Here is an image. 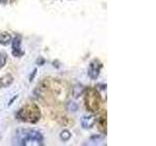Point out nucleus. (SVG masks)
<instances>
[{
    "label": "nucleus",
    "instance_id": "1",
    "mask_svg": "<svg viewBox=\"0 0 156 146\" xmlns=\"http://www.w3.org/2000/svg\"><path fill=\"white\" fill-rule=\"evenodd\" d=\"M13 144L16 145H43V135L40 131L30 129L18 130L15 134Z\"/></svg>",
    "mask_w": 156,
    "mask_h": 146
},
{
    "label": "nucleus",
    "instance_id": "2",
    "mask_svg": "<svg viewBox=\"0 0 156 146\" xmlns=\"http://www.w3.org/2000/svg\"><path fill=\"white\" fill-rule=\"evenodd\" d=\"M16 118L23 123L36 124L41 118V110L37 104L28 103L17 112Z\"/></svg>",
    "mask_w": 156,
    "mask_h": 146
},
{
    "label": "nucleus",
    "instance_id": "3",
    "mask_svg": "<svg viewBox=\"0 0 156 146\" xmlns=\"http://www.w3.org/2000/svg\"><path fill=\"white\" fill-rule=\"evenodd\" d=\"M84 101L87 110L95 113L100 110L102 103V99L100 92L96 88L88 87L84 90Z\"/></svg>",
    "mask_w": 156,
    "mask_h": 146
},
{
    "label": "nucleus",
    "instance_id": "4",
    "mask_svg": "<svg viewBox=\"0 0 156 146\" xmlns=\"http://www.w3.org/2000/svg\"><path fill=\"white\" fill-rule=\"evenodd\" d=\"M102 67H104V64L98 58H95L90 62L89 67H88V76L91 80H97L99 78Z\"/></svg>",
    "mask_w": 156,
    "mask_h": 146
},
{
    "label": "nucleus",
    "instance_id": "5",
    "mask_svg": "<svg viewBox=\"0 0 156 146\" xmlns=\"http://www.w3.org/2000/svg\"><path fill=\"white\" fill-rule=\"evenodd\" d=\"M12 55L15 57H21L24 55V52L22 50V36L16 35L14 39H12Z\"/></svg>",
    "mask_w": 156,
    "mask_h": 146
},
{
    "label": "nucleus",
    "instance_id": "6",
    "mask_svg": "<svg viewBox=\"0 0 156 146\" xmlns=\"http://www.w3.org/2000/svg\"><path fill=\"white\" fill-rule=\"evenodd\" d=\"M95 117L94 116H92V115H86V116H82V118H81V121H80V123H81V126H82V128L83 129H91L93 128V126L95 125Z\"/></svg>",
    "mask_w": 156,
    "mask_h": 146
},
{
    "label": "nucleus",
    "instance_id": "7",
    "mask_svg": "<svg viewBox=\"0 0 156 146\" xmlns=\"http://www.w3.org/2000/svg\"><path fill=\"white\" fill-rule=\"evenodd\" d=\"M99 130L101 134L105 135L107 133V119H106V112H104V115L101 116L99 120Z\"/></svg>",
    "mask_w": 156,
    "mask_h": 146
},
{
    "label": "nucleus",
    "instance_id": "8",
    "mask_svg": "<svg viewBox=\"0 0 156 146\" xmlns=\"http://www.w3.org/2000/svg\"><path fill=\"white\" fill-rule=\"evenodd\" d=\"M14 82V77L11 74H6L0 78V88H8Z\"/></svg>",
    "mask_w": 156,
    "mask_h": 146
},
{
    "label": "nucleus",
    "instance_id": "9",
    "mask_svg": "<svg viewBox=\"0 0 156 146\" xmlns=\"http://www.w3.org/2000/svg\"><path fill=\"white\" fill-rule=\"evenodd\" d=\"M12 41V36L10 33L3 32L0 34V44L3 46H8Z\"/></svg>",
    "mask_w": 156,
    "mask_h": 146
},
{
    "label": "nucleus",
    "instance_id": "10",
    "mask_svg": "<svg viewBox=\"0 0 156 146\" xmlns=\"http://www.w3.org/2000/svg\"><path fill=\"white\" fill-rule=\"evenodd\" d=\"M101 141H105L104 137H101V135H95L92 136L90 138V142L89 144H94V145H101Z\"/></svg>",
    "mask_w": 156,
    "mask_h": 146
},
{
    "label": "nucleus",
    "instance_id": "11",
    "mask_svg": "<svg viewBox=\"0 0 156 146\" xmlns=\"http://www.w3.org/2000/svg\"><path fill=\"white\" fill-rule=\"evenodd\" d=\"M70 137H71V133H70L69 130H63L62 131H61V134H60V138H61L62 141H68Z\"/></svg>",
    "mask_w": 156,
    "mask_h": 146
},
{
    "label": "nucleus",
    "instance_id": "12",
    "mask_svg": "<svg viewBox=\"0 0 156 146\" xmlns=\"http://www.w3.org/2000/svg\"><path fill=\"white\" fill-rule=\"evenodd\" d=\"M6 61H7V54L4 52H1L0 53V69H2V68L5 66Z\"/></svg>",
    "mask_w": 156,
    "mask_h": 146
},
{
    "label": "nucleus",
    "instance_id": "13",
    "mask_svg": "<svg viewBox=\"0 0 156 146\" xmlns=\"http://www.w3.org/2000/svg\"><path fill=\"white\" fill-rule=\"evenodd\" d=\"M68 108H70V111L74 112V111H76V110H77L78 106H77V104H76V103H74V102H70V104L68 105Z\"/></svg>",
    "mask_w": 156,
    "mask_h": 146
},
{
    "label": "nucleus",
    "instance_id": "14",
    "mask_svg": "<svg viewBox=\"0 0 156 146\" xmlns=\"http://www.w3.org/2000/svg\"><path fill=\"white\" fill-rule=\"evenodd\" d=\"M36 72H37V69H34L33 70V73H32V75H30V77H29V81H32L33 80V78H34V76L36 75Z\"/></svg>",
    "mask_w": 156,
    "mask_h": 146
},
{
    "label": "nucleus",
    "instance_id": "15",
    "mask_svg": "<svg viewBox=\"0 0 156 146\" xmlns=\"http://www.w3.org/2000/svg\"><path fill=\"white\" fill-rule=\"evenodd\" d=\"M8 3V0H0V4H7Z\"/></svg>",
    "mask_w": 156,
    "mask_h": 146
}]
</instances>
